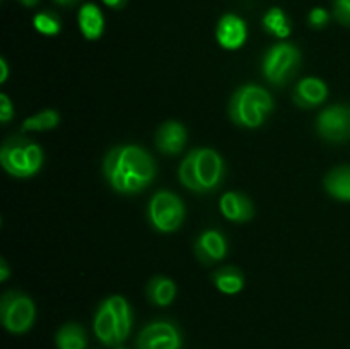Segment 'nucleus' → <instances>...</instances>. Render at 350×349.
<instances>
[{
	"label": "nucleus",
	"instance_id": "6",
	"mask_svg": "<svg viewBox=\"0 0 350 349\" xmlns=\"http://www.w3.org/2000/svg\"><path fill=\"white\" fill-rule=\"evenodd\" d=\"M301 51L291 43H277L263 57V75L273 86H284L296 74Z\"/></svg>",
	"mask_w": 350,
	"mask_h": 349
},
{
	"label": "nucleus",
	"instance_id": "29",
	"mask_svg": "<svg viewBox=\"0 0 350 349\" xmlns=\"http://www.w3.org/2000/svg\"><path fill=\"white\" fill-rule=\"evenodd\" d=\"M0 68H2V75H0V82L7 81V74H9V68H7L5 58H0Z\"/></svg>",
	"mask_w": 350,
	"mask_h": 349
},
{
	"label": "nucleus",
	"instance_id": "10",
	"mask_svg": "<svg viewBox=\"0 0 350 349\" xmlns=\"http://www.w3.org/2000/svg\"><path fill=\"white\" fill-rule=\"evenodd\" d=\"M94 332L99 341L105 346H108V348H118L125 341L122 335V331H120L118 318H116L113 308L109 307L108 300L103 301L99 305L98 311H96Z\"/></svg>",
	"mask_w": 350,
	"mask_h": 349
},
{
	"label": "nucleus",
	"instance_id": "22",
	"mask_svg": "<svg viewBox=\"0 0 350 349\" xmlns=\"http://www.w3.org/2000/svg\"><path fill=\"white\" fill-rule=\"evenodd\" d=\"M58 123H60L58 112H55V109H43V112L24 120L23 125H21V130L23 132H27V130H36V132H40V130L53 129Z\"/></svg>",
	"mask_w": 350,
	"mask_h": 349
},
{
	"label": "nucleus",
	"instance_id": "13",
	"mask_svg": "<svg viewBox=\"0 0 350 349\" xmlns=\"http://www.w3.org/2000/svg\"><path fill=\"white\" fill-rule=\"evenodd\" d=\"M187 139V129H185L180 122L170 120V122L163 123V125L159 127V130H157L156 146L161 153L174 156V154L183 151Z\"/></svg>",
	"mask_w": 350,
	"mask_h": 349
},
{
	"label": "nucleus",
	"instance_id": "12",
	"mask_svg": "<svg viewBox=\"0 0 350 349\" xmlns=\"http://www.w3.org/2000/svg\"><path fill=\"white\" fill-rule=\"evenodd\" d=\"M219 44L226 50H238L245 44L246 38H248V29H246V23L236 14H226L221 17L217 24V31H215Z\"/></svg>",
	"mask_w": 350,
	"mask_h": 349
},
{
	"label": "nucleus",
	"instance_id": "1",
	"mask_svg": "<svg viewBox=\"0 0 350 349\" xmlns=\"http://www.w3.org/2000/svg\"><path fill=\"white\" fill-rule=\"evenodd\" d=\"M105 178L118 194L133 195L146 190L156 178V163L140 146H116L103 163Z\"/></svg>",
	"mask_w": 350,
	"mask_h": 349
},
{
	"label": "nucleus",
	"instance_id": "31",
	"mask_svg": "<svg viewBox=\"0 0 350 349\" xmlns=\"http://www.w3.org/2000/svg\"><path fill=\"white\" fill-rule=\"evenodd\" d=\"M21 3H24L26 7H34L38 3V0H19Z\"/></svg>",
	"mask_w": 350,
	"mask_h": 349
},
{
	"label": "nucleus",
	"instance_id": "15",
	"mask_svg": "<svg viewBox=\"0 0 350 349\" xmlns=\"http://www.w3.org/2000/svg\"><path fill=\"white\" fill-rule=\"evenodd\" d=\"M221 212L226 219L234 222H246L255 214L253 202L239 192H228L221 198Z\"/></svg>",
	"mask_w": 350,
	"mask_h": 349
},
{
	"label": "nucleus",
	"instance_id": "11",
	"mask_svg": "<svg viewBox=\"0 0 350 349\" xmlns=\"http://www.w3.org/2000/svg\"><path fill=\"white\" fill-rule=\"evenodd\" d=\"M195 255L202 263L212 266L228 255V240L217 229H207L197 238L193 245Z\"/></svg>",
	"mask_w": 350,
	"mask_h": 349
},
{
	"label": "nucleus",
	"instance_id": "4",
	"mask_svg": "<svg viewBox=\"0 0 350 349\" xmlns=\"http://www.w3.org/2000/svg\"><path fill=\"white\" fill-rule=\"evenodd\" d=\"M0 163L12 177L29 178L43 166V151L33 140L10 137L0 147Z\"/></svg>",
	"mask_w": 350,
	"mask_h": 349
},
{
	"label": "nucleus",
	"instance_id": "7",
	"mask_svg": "<svg viewBox=\"0 0 350 349\" xmlns=\"http://www.w3.org/2000/svg\"><path fill=\"white\" fill-rule=\"evenodd\" d=\"M147 216L154 229L161 233H173L183 224L185 205L173 192L161 190L150 198Z\"/></svg>",
	"mask_w": 350,
	"mask_h": 349
},
{
	"label": "nucleus",
	"instance_id": "32",
	"mask_svg": "<svg viewBox=\"0 0 350 349\" xmlns=\"http://www.w3.org/2000/svg\"><path fill=\"white\" fill-rule=\"evenodd\" d=\"M116 349H126V348H116Z\"/></svg>",
	"mask_w": 350,
	"mask_h": 349
},
{
	"label": "nucleus",
	"instance_id": "2",
	"mask_svg": "<svg viewBox=\"0 0 350 349\" xmlns=\"http://www.w3.org/2000/svg\"><path fill=\"white\" fill-rule=\"evenodd\" d=\"M180 181L190 190L198 194L214 192L222 183L226 174L224 161L221 154L211 147H197L190 151L188 156L181 161Z\"/></svg>",
	"mask_w": 350,
	"mask_h": 349
},
{
	"label": "nucleus",
	"instance_id": "21",
	"mask_svg": "<svg viewBox=\"0 0 350 349\" xmlns=\"http://www.w3.org/2000/svg\"><path fill=\"white\" fill-rule=\"evenodd\" d=\"M263 27L269 34L277 38H287L291 34V24L287 16L279 7H272L269 12L263 16Z\"/></svg>",
	"mask_w": 350,
	"mask_h": 349
},
{
	"label": "nucleus",
	"instance_id": "8",
	"mask_svg": "<svg viewBox=\"0 0 350 349\" xmlns=\"http://www.w3.org/2000/svg\"><path fill=\"white\" fill-rule=\"evenodd\" d=\"M320 137L330 142H345L350 139V106L334 105L320 113L317 122Z\"/></svg>",
	"mask_w": 350,
	"mask_h": 349
},
{
	"label": "nucleus",
	"instance_id": "20",
	"mask_svg": "<svg viewBox=\"0 0 350 349\" xmlns=\"http://www.w3.org/2000/svg\"><path fill=\"white\" fill-rule=\"evenodd\" d=\"M55 344L58 349H85L88 335L84 327L79 324H65L55 335Z\"/></svg>",
	"mask_w": 350,
	"mask_h": 349
},
{
	"label": "nucleus",
	"instance_id": "14",
	"mask_svg": "<svg viewBox=\"0 0 350 349\" xmlns=\"http://www.w3.org/2000/svg\"><path fill=\"white\" fill-rule=\"evenodd\" d=\"M293 98L301 108H314L328 98V88L321 79L306 77L297 82Z\"/></svg>",
	"mask_w": 350,
	"mask_h": 349
},
{
	"label": "nucleus",
	"instance_id": "5",
	"mask_svg": "<svg viewBox=\"0 0 350 349\" xmlns=\"http://www.w3.org/2000/svg\"><path fill=\"white\" fill-rule=\"evenodd\" d=\"M36 318L33 300L21 291H7L0 301V320L12 334H24L29 331Z\"/></svg>",
	"mask_w": 350,
	"mask_h": 349
},
{
	"label": "nucleus",
	"instance_id": "24",
	"mask_svg": "<svg viewBox=\"0 0 350 349\" xmlns=\"http://www.w3.org/2000/svg\"><path fill=\"white\" fill-rule=\"evenodd\" d=\"M334 14L338 23L350 26V0H335Z\"/></svg>",
	"mask_w": 350,
	"mask_h": 349
},
{
	"label": "nucleus",
	"instance_id": "18",
	"mask_svg": "<svg viewBox=\"0 0 350 349\" xmlns=\"http://www.w3.org/2000/svg\"><path fill=\"white\" fill-rule=\"evenodd\" d=\"M147 298L157 307H167L176 298V284L164 276H156L147 284Z\"/></svg>",
	"mask_w": 350,
	"mask_h": 349
},
{
	"label": "nucleus",
	"instance_id": "19",
	"mask_svg": "<svg viewBox=\"0 0 350 349\" xmlns=\"http://www.w3.org/2000/svg\"><path fill=\"white\" fill-rule=\"evenodd\" d=\"M215 287L224 294H238L245 287V276L238 267H222L212 274Z\"/></svg>",
	"mask_w": 350,
	"mask_h": 349
},
{
	"label": "nucleus",
	"instance_id": "26",
	"mask_svg": "<svg viewBox=\"0 0 350 349\" xmlns=\"http://www.w3.org/2000/svg\"><path fill=\"white\" fill-rule=\"evenodd\" d=\"M14 116V106L7 94H0V122L7 123Z\"/></svg>",
	"mask_w": 350,
	"mask_h": 349
},
{
	"label": "nucleus",
	"instance_id": "30",
	"mask_svg": "<svg viewBox=\"0 0 350 349\" xmlns=\"http://www.w3.org/2000/svg\"><path fill=\"white\" fill-rule=\"evenodd\" d=\"M55 2H57L58 5H64V7H67V5H75V3H77L79 0H55Z\"/></svg>",
	"mask_w": 350,
	"mask_h": 349
},
{
	"label": "nucleus",
	"instance_id": "16",
	"mask_svg": "<svg viewBox=\"0 0 350 349\" xmlns=\"http://www.w3.org/2000/svg\"><path fill=\"white\" fill-rule=\"evenodd\" d=\"M79 27L85 40H99L105 31V17L96 3H84L79 10Z\"/></svg>",
	"mask_w": 350,
	"mask_h": 349
},
{
	"label": "nucleus",
	"instance_id": "28",
	"mask_svg": "<svg viewBox=\"0 0 350 349\" xmlns=\"http://www.w3.org/2000/svg\"><path fill=\"white\" fill-rule=\"evenodd\" d=\"M103 2L108 7H111V9H122L125 5V0H103Z\"/></svg>",
	"mask_w": 350,
	"mask_h": 349
},
{
	"label": "nucleus",
	"instance_id": "25",
	"mask_svg": "<svg viewBox=\"0 0 350 349\" xmlns=\"http://www.w3.org/2000/svg\"><path fill=\"white\" fill-rule=\"evenodd\" d=\"M308 21H310L311 27L321 29V27L327 26V23L330 21V16H328V12L325 9H321V7H317V9H313L310 12V17H308Z\"/></svg>",
	"mask_w": 350,
	"mask_h": 349
},
{
	"label": "nucleus",
	"instance_id": "23",
	"mask_svg": "<svg viewBox=\"0 0 350 349\" xmlns=\"http://www.w3.org/2000/svg\"><path fill=\"white\" fill-rule=\"evenodd\" d=\"M33 26L38 33L44 36H57L62 29V23L57 14L53 12H40L34 16Z\"/></svg>",
	"mask_w": 350,
	"mask_h": 349
},
{
	"label": "nucleus",
	"instance_id": "17",
	"mask_svg": "<svg viewBox=\"0 0 350 349\" xmlns=\"http://www.w3.org/2000/svg\"><path fill=\"white\" fill-rule=\"evenodd\" d=\"M325 188L334 198L350 202V166H337L325 177Z\"/></svg>",
	"mask_w": 350,
	"mask_h": 349
},
{
	"label": "nucleus",
	"instance_id": "27",
	"mask_svg": "<svg viewBox=\"0 0 350 349\" xmlns=\"http://www.w3.org/2000/svg\"><path fill=\"white\" fill-rule=\"evenodd\" d=\"M10 276L9 266H7L5 259H0V281H5Z\"/></svg>",
	"mask_w": 350,
	"mask_h": 349
},
{
	"label": "nucleus",
	"instance_id": "3",
	"mask_svg": "<svg viewBox=\"0 0 350 349\" xmlns=\"http://www.w3.org/2000/svg\"><path fill=\"white\" fill-rule=\"evenodd\" d=\"M273 99L260 86H241L229 101V116L232 122L246 129L263 125L267 116L272 113Z\"/></svg>",
	"mask_w": 350,
	"mask_h": 349
},
{
	"label": "nucleus",
	"instance_id": "9",
	"mask_svg": "<svg viewBox=\"0 0 350 349\" xmlns=\"http://www.w3.org/2000/svg\"><path fill=\"white\" fill-rule=\"evenodd\" d=\"M181 334L174 324L157 320L140 331L137 349H181Z\"/></svg>",
	"mask_w": 350,
	"mask_h": 349
}]
</instances>
